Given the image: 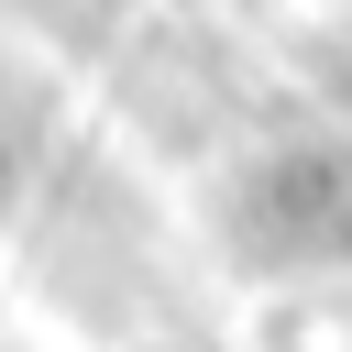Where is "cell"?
Segmentation results:
<instances>
[{"label": "cell", "mask_w": 352, "mask_h": 352, "mask_svg": "<svg viewBox=\"0 0 352 352\" xmlns=\"http://www.w3.org/2000/svg\"><path fill=\"white\" fill-rule=\"evenodd\" d=\"M143 352H187V341H143Z\"/></svg>", "instance_id": "6da1fadb"}]
</instances>
